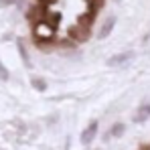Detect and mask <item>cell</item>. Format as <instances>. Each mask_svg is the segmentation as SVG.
Segmentation results:
<instances>
[{
	"label": "cell",
	"mask_w": 150,
	"mask_h": 150,
	"mask_svg": "<svg viewBox=\"0 0 150 150\" xmlns=\"http://www.w3.org/2000/svg\"><path fill=\"white\" fill-rule=\"evenodd\" d=\"M12 2H16V0H0V6H8V4H12Z\"/></svg>",
	"instance_id": "10"
},
{
	"label": "cell",
	"mask_w": 150,
	"mask_h": 150,
	"mask_svg": "<svg viewBox=\"0 0 150 150\" xmlns=\"http://www.w3.org/2000/svg\"><path fill=\"white\" fill-rule=\"evenodd\" d=\"M8 77H10V75H8V69H6V67L2 65V61H0V81H8Z\"/></svg>",
	"instance_id": "9"
},
{
	"label": "cell",
	"mask_w": 150,
	"mask_h": 150,
	"mask_svg": "<svg viewBox=\"0 0 150 150\" xmlns=\"http://www.w3.org/2000/svg\"><path fill=\"white\" fill-rule=\"evenodd\" d=\"M16 45H18V51H21V57H23V63H25L26 67H30V59H28V53H26V49H25V43H23V41H18Z\"/></svg>",
	"instance_id": "5"
},
{
	"label": "cell",
	"mask_w": 150,
	"mask_h": 150,
	"mask_svg": "<svg viewBox=\"0 0 150 150\" xmlns=\"http://www.w3.org/2000/svg\"><path fill=\"white\" fill-rule=\"evenodd\" d=\"M30 83H33V87H35V89H39V91H45V89H47V83H45L41 77H33V79H30Z\"/></svg>",
	"instance_id": "7"
},
{
	"label": "cell",
	"mask_w": 150,
	"mask_h": 150,
	"mask_svg": "<svg viewBox=\"0 0 150 150\" xmlns=\"http://www.w3.org/2000/svg\"><path fill=\"white\" fill-rule=\"evenodd\" d=\"M96 136H98V122H91L81 132V144H91Z\"/></svg>",
	"instance_id": "1"
},
{
	"label": "cell",
	"mask_w": 150,
	"mask_h": 150,
	"mask_svg": "<svg viewBox=\"0 0 150 150\" xmlns=\"http://www.w3.org/2000/svg\"><path fill=\"white\" fill-rule=\"evenodd\" d=\"M148 118H150V105L144 103V105H140V110L136 112V122H144V120H148Z\"/></svg>",
	"instance_id": "4"
},
{
	"label": "cell",
	"mask_w": 150,
	"mask_h": 150,
	"mask_svg": "<svg viewBox=\"0 0 150 150\" xmlns=\"http://www.w3.org/2000/svg\"><path fill=\"white\" fill-rule=\"evenodd\" d=\"M124 132H126V126L118 122V124L112 126V130H110V136H116V138H118V136H122Z\"/></svg>",
	"instance_id": "6"
},
{
	"label": "cell",
	"mask_w": 150,
	"mask_h": 150,
	"mask_svg": "<svg viewBox=\"0 0 150 150\" xmlns=\"http://www.w3.org/2000/svg\"><path fill=\"white\" fill-rule=\"evenodd\" d=\"M89 2V6H91V12L96 14V10L98 8H101V4H103V0H87Z\"/></svg>",
	"instance_id": "8"
},
{
	"label": "cell",
	"mask_w": 150,
	"mask_h": 150,
	"mask_svg": "<svg viewBox=\"0 0 150 150\" xmlns=\"http://www.w3.org/2000/svg\"><path fill=\"white\" fill-rule=\"evenodd\" d=\"M132 57H134V53L126 51V53H120V55L110 57V59H108V65H110V67H114V65H116V67H120V65H126V63H128Z\"/></svg>",
	"instance_id": "2"
},
{
	"label": "cell",
	"mask_w": 150,
	"mask_h": 150,
	"mask_svg": "<svg viewBox=\"0 0 150 150\" xmlns=\"http://www.w3.org/2000/svg\"><path fill=\"white\" fill-rule=\"evenodd\" d=\"M114 25H116V18H114V16H108L100 26V39H108L110 33L114 30Z\"/></svg>",
	"instance_id": "3"
}]
</instances>
